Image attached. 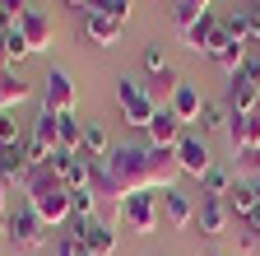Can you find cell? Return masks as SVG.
<instances>
[{"instance_id": "cell-17", "label": "cell", "mask_w": 260, "mask_h": 256, "mask_svg": "<svg viewBox=\"0 0 260 256\" xmlns=\"http://www.w3.org/2000/svg\"><path fill=\"white\" fill-rule=\"evenodd\" d=\"M56 149L60 154H79L84 149V126L75 121V112H56Z\"/></svg>"}, {"instance_id": "cell-28", "label": "cell", "mask_w": 260, "mask_h": 256, "mask_svg": "<svg viewBox=\"0 0 260 256\" xmlns=\"http://www.w3.org/2000/svg\"><path fill=\"white\" fill-rule=\"evenodd\" d=\"M93 205H98V191L88 186V191H70V210H75V219H93Z\"/></svg>"}, {"instance_id": "cell-36", "label": "cell", "mask_w": 260, "mask_h": 256, "mask_svg": "<svg viewBox=\"0 0 260 256\" xmlns=\"http://www.w3.org/2000/svg\"><path fill=\"white\" fill-rule=\"evenodd\" d=\"M65 5H70V10H88V0H65Z\"/></svg>"}, {"instance_id": "cell-23", "label": "cell", "mask_w": 260, "mask_h": 256, "mask_svg": "<svg viewBox=\"0 0 260 256\" xmlns=\"http://www.w3.org/2000/svg\"><path fill=\"white\" fill-rule=\"evenodd\" d=\"M60 182L70 186V191H88V186H93V182H88V158H84V154H75L70 163L60 168Z\"/></svg>"}, {"instance_id": "cell-11", "label": "cell", "mask_w": 260, "mask_h": 256, "mask_svg": "<svg viewBox=\"0 0 260 256\" xmlns=\"http://www.w3.org/2000/svg\"><path fill=\"white\" fill-rule=\"evenodd\" d=\"M228 140H233V149L237 154H246V149H260V112H233V121H228Z\"/></svg>"}, {"instance_id": "cell-16", "label": "cell", "mask_w": 260, "mask_h": 256, "mask_svg": "<svg viewBox=\"0 0 260 256\" xmlns=\"http://www.w3.org/2000/svg\"><path fill=\"white\" fill-rule=\"evenodd\" d=\"M228 219H233L228 201H218V196H200V233H205V238H218V233L228 229Z\"/></svg>"}, {"instance_id": "cell-13", "label": "cell", "mask_w": 260, "mask_h": 256, "mask_svg": "<svg viewBox=\"0 0 260 256\" xmlns=\"http://www.w3.org/2000/svg\"><path fill=\"white\" fill-rule=\"evenodd\" d=\"M181 135H186V126H181L168 107H158V117L149 121V145H158V149H177Z\"/></svg>"}, {"instance_id": "cell-29", "label": "cell", "mask_w": 260, "mask_h": 256, "mask_svg": "<svg viewBox=\"0 0 260 256\" xmlns=\"http://www.w3.org/2000/svg\"><path fill=\"white\" fill-rule=\"evenodd\" d=\"M10 145H23V135H19V121L10 112H0V149H10Z\"/></svg>"}, {"instance_id": "cell-42", "label": "cell", "mask_w": 260, "mask_h": 256, "mask_svg": "<svg viewBox=\"0 0 260 256\" xmlns=\"http://www.w3.org/2000/svg\"><path fill=\"white\" fill-rule=\"evenodd\" d=\"M255 112H260V103H255Z\"/></svg>"}, {"instance_id": "cell-9", "label": "cell", "mask_w": 260, "mask_h": 256, "mask_svg": "<svg viewBox=\"0 0 260 256\" xmlns=\"http://www.w3.org/2000/svg\"><path fill=\"white\" fill-rule=\"evenodd\" d=\"M42 107L47 112H75V79L65 70H47V79H42Z\"/></svg>"}, {"instance_id": "cell-20", "label": "cell", "mask_w": 260, "mask_h": 256, "mask_svg": "<svg viewBox=\"0 0 260 256\" xmlns=\"http://www.w3.org/2000/svg\"><path fill=\"white\" fill-rule=\"evenodd\" d=\"M228 89H233V112H237V117H242V112H255L260 84H255L251 75H233V79H228Z\"/></svg>"}, {"instance_id": "cell-15", "label": "cell", "mask_w": 260, "mask_h": 256, "mask_svg": "<svg viewBox=\"0 0 260 256\" xmlns=\"http://www.w3.org/2000/svg\"><path fill=\"white\" fill-rule=\"evenodd\" d=\"M218 28H223V19L209 10V14H200V19H195V23L186 28V33H177V42H181L186 51H205V47H209V38L218 33Z\"/></svg>"}, {"instance_id": "cell-35", "label": "cell", "mask_w": 260, "mask_h": 256, "mask_svg": "<svg viewBox=\"0 0 260 256\" xmlns=\"http://www.w3.org/2000/svg\"><path fill=\"white\" fill-rule=\"evenodd\" d=\"M181 5H190V10H200V14H209V5H214V0H181Z\"/></svg>"}, {"instance_id": "cell-7", "label": "cell", "mask_w": 260, "mask_h": 256, "mask_svg": "<svg viewBox=\"0 0 260 256\" xmlns=\"http://www.w3.org/2000/svg\"><path fill=\"white\" fill-rule=\"evenodd\" d=\"M177 154V168L186 173V177H195V182H205V173L214 168V154H209V145H205V135H181V145L172 149Z\"/></svg>"}, {"instance_id": "cell-27", "label": "cell", "mask_w": 260, "mask_h": 256, "mask_svg": "<svg viewBox=\"0 0 260 256\" xmlns=\"http://www.w3.org/2000/svg\"><path fill=\"white\" fill-rule=\"evenodd\" d=\"M32 140L38 145H47V149H56V112H38V121H32Z\"/></svg>"}, {"instance_id": "cell-21", "label": "cell", "mask_w": 260, "mask_h": 256, "mask_svg": "<svg viewBox=\"0 0 260 256\" xmlns=\"http://www.w3.org/2000/svg\"><path fill=\"white\" fill-rule=\"evenodd\" d=\"M228 210H233L237 219H251V214L260 210V201H255V191H251V182H237L233 191H228Z\"/></svg>"}, {"instance_id": "cell-26", "label": "cell", "mask_w": 260, "mask_h": 256, "mask_svg": "<svg viewBox=\"0 0 260 256\" xmlns=\"http://www.w3.org/2000/svg\"><path fill=\"white\" fill-rule=\"evenodd\" d=\"M0 47H5V56H10V66H19V61H28L32 56V47H28V38H23V28L14 23L5 38H0Z\"/></svg>"}, {"instance_id": "cell-2", "label": "cell", "mask_w": 260, "mask_h": 256, "mask_svg": "<svg viewBox=\"0 0 260 256\" xmlns=\"http://www.w3.org/2000/svg\"><path fill=\"white\" fill-rule=\"evenodd\" d=\"M23 191H28V210L38 214L47 229H56V223H70V219H75V210H70V186H65L51 168H32L28 182H23Z\"/></svg>"}, {"instance_id": "cell-38", "label": "cell", "mask_w": 260, "mask_h": 256, "mask_svg": "<svg viewBox=\"0 0 260 256\" xmlns=\"http://www.w3.org/2000/svg\"><path fill=\"white\" fill-rule=\"evenodd\" d=\"M0 70H10V56H5V47H0Z\"/></svg>"}, {"instance_id": "cell-39", "label": "cell", "mask_w": 260, "mask_h": 256, "mask_svg": "<svg viewBox=\"0 0 260 256\" xmlns=\"http://www.w3.org/2000/svg\"><path fill=\"white\" fill-rule=\"evenodd\" d=\"M251 229H255V233H260V210H255V214H251Z\"/></svg>"}, {"instance_id": "cell-40", "label": "cell", "mask_w": 260, "mask_h": 256, "mask_svg": "<svg viewBox=\"0 0 260 256\" xmlns=\"http://www.w3.org/2000/svg\"><path fill=\"white\" fill-rule=\"evenodd\" d=\"M251 5H260V0H251Z\"/></svg>"}, {"instance_id": "cell-24", "label": "cell", "mask_w": 260, "mask_h": 256, "mask_svg": "<svg viewBox=\"0 0 260 256\" xmlns=\"http://www.w3.org/2000/svg\"><path fill=\"white\" fill-rule=\"evenodd\" d=\"M107 149H112V145H107V131H103L98 121H88V126H84V149H79V154H84V158H107Z\"/></svg>"}, {"instance_id": "cell-5", "label": "cell", "mask_w": 260, "mask_h": 256, "mask_svg": "<svg viewBox=\"0 0 260 256\" xmlns=\"http://www.w3.org/2000/svg\"><path fill=\"white\" fill-rule=\"evenodd\" d=\"M5 238H10V247L14 251H23V256H32V251H42L47 247V238H51V229L32 214L28 205L23 210H10V223H5Z\"/></svg>"}, {"instance_id": "cell-12", "label": "cell", "mask_w": 260, "mask_h": 256, "mask_svg": "<svg viewBox=\"0 0 260 256\" xmlns=\"http://www.w3.org/2000/svg\"><path fill=\"white\" fill-rule=\"evenodd\" d=\"M19 28H23V38H28L32 56L51 47V33H56V28H51V14H47V10H28V14L19 19Z\"/></svg>"}, {"instance_id": "cell-4", "label": "cell", "mask_w": 260, "mask_h": 256, "mask_svg": "<svg viewBox=\"0 0 260 256\" xmlns=\"http://www.w3.org/2000/svg\"><path fill=\"white\" fill-rule=\"evenodd\" d=\"M116 103H121L125 126H135V131H149V121L158 117V103L149 98V89H144L140 79H130V75L116 79Z\"/></svg>"}, {"instance_id": "cell-1", "label": "cell", "mask_w": 260, "mask_h": 256, "mask_svg": "<svg viewBox=\"0 0 260 256\" xmlns=\"http://www.w3.org/2000/svg\"><path fill=\"white\" fill-rule=\"evenodd\" d=\"M181 177L177 154L158 145H121L107 149V158H88V182L98 196H112L116 205L135 191H168Z\"/></svg>"}, {"instance_id": "cell-43", "label": "cell", "mask_w": 260, "mask_h": 256, "mask_svg": "<svg viewBox=\"0 0 260 256\" xmlns=\"http://www.w3.org/2000/svg\"><path fill=\"white\" fill-rule=\"evenodd\" d=\"M209 256H218V251H209Z\"/></svg>"}, {"instance_id": "cell-30", "label": "cell", "mask_w": 260, "mask_h": 256, "mask_svg": "<svg viewBox=\"0 0 260 256\" xmlns=\"http://www.w3.org/2000/svg\"><path fill=\"white\" fill-rule=\"evenodd\" d=\"M28 10H32V5H28V0H0V14H10L14 23H19V19L28 14Z\"/></svg>"}, {"instance_id": "cell-25", "label": "cell", "mask_w": 260, "mask_h": 256, "mask_svg": "<svg viewBox=\"0 0 260 256\" xmlns=\"http://www.w3.org/2000/svg\"><path fill=\"white\" fill-rule=\"evenodd\" d=\"M228 191H233V177H228V168H209L205 173V182H200V196H218V201H228Z\"/></svg>"}, {"instance_id": "cell-41", "label": "cell", "mask_w": 260, "mask_h": 256, "mask_svg": "<svg viewBox=\"0 0 260 256\" xmlns=\"http://www.w3.org/2000/svg\"><path fill=\"white\" fill-rule=\"evenodd\" d=\"M79 256H88V251H79Z\"/></svg>"}, {"instance_id": "cell-8", "label": "cell", "mask_w": 260, "mask_h": 256, "mask_svg": "<svg viewBox=\"0 0 260 256\" xmlns=\"http://www.w3.org/2000/svg\"><path fill=\"white\" fill-rule=\"evenodd\" d=\"M168 112L181 121V126H200V112H205V98L190 79H177V89L168 93Z\"/></svg>"}, {"instance_id": "cell-33", "label": "cell", "mask_w": 260, "mask_h": 256, "mask_svg": "<svg viewBox=\"0 0 260 256\" xmlns=\"http://www.w3.org/2000/svg\"><path fill=\"white\" fill-rule=\"evenodd\" d=\"M242 75H251V79L260 84V51H251V56H246V66H242Z\"/></svg>"}, {"instance_id": "cell-10", "label": "cell", "mask_w": 260, "mask_h": 256, "mask_svg": "<svg viewBox=\"0 0 260 256\" xmlns=\"http://www.w3.org/2000/svg\"><path fill=\"white\" fill-rule=\"evenodd\" d=\"M158 205H162V219H168L172 229H190L195 223V201L186 196V191H177V186L158 191Z\"/></svg>"}, {"instance_id": "cell-14", "label": "cell", "mask_w": 260, "mask_h": 256, "mask_svg": "<svg viewBox=\"0 0 260 256\" xmlns=\"http://www.w3.org/2000/svg\"><path fill=\"white\" fill-rule=\"evenodd\" d=\"M121 33H125V23L112 19V14H88V19H84V38H88L93 47H116Z\"/></svg>"}, {"instance_id": "cell-18", "label": "cell", "mask_w": 260, "mask_h": 256, "mask_svg": "<svg viewBox=\"0 0 260 256\" xmlns=\"http://www.w3.org/2000/svg\"><path fill=\"white\" fill-rule=\"evenodd\" d=\"M28 154H23V145H10V149H0V182L5 186H14V182H28Z\"/></svg>"}, {"instance_id": "cell-34", "label": "cell", "mask_w": 260, "mask_h": 256, "mask_svg": "<svg viewBox=\"0 0 260 256\" xmlns=\"http://www.w3.org/2000/svg\"><path fill=\"white\" fill-rule=\"evenodd\" d=\"M5 223H10V210H5V182H0V233H5Z\"/></svg>"}, {"instance_id": "cell-32", "label": "cell", "mask_w": 260, "mask_h": 256, "mask_svg": "<svg viewBox=\"0 0 260 256\" xmlns=\"http://www.w3.org/2000/svg\"><path fill=\"white\" fill-rule=\"evenodd\" d=\"M79 251H84V247H79V238H75V233H65V238L56 242V256H79Z\"/></svg>"}, {"instance_id": "cell-19", "label": "cell", "mask_w": 260, "mask_h": 256, "mask_svg": "<svg viewBox=\"0 0 260 256\" xmlns=\"http://www.w3.org/2000/svg\"><path fill=\"white\" fill-rule=\"evenodd\" d=\"M28 93H32V89L19 79L14 66H10V70H0V112H14L19 103H28Z\"/></svg>"}, {"instance_id": "cell-37", "label": "cell", "mask_w": 260, "mask_h": 256, "mask_svg": "<svg viewBox=\"0 0 260 256\" xmlns=\"http://www.w3.org/2000/svg\"><path fill=\"white\" fill-rule=\"evenodd\" d=\"M251 191H255V201H260V173H255V177H251Z\"/></svg>"}, {"instance_id": "cell-6", "label": "cell", "mask_w": 260, "mask_h": 256, "mask_svg": "<svg viewBox=\"0 0 260 256\" xmlns=\"http://www.w3.org/2000/svg\"><path fill=\"white\" fill-rule=\"evenodd\" d=\"M70 233L79 238V247L88 251V256H112L116 251V229L112 223H103V219H70Z\"/></svg>"}, {"instance_id": "cell-3", "label": "cell", "mask_w": 260, "mask_h": 256, "mask_svg": "<svg viewBox=\"0 0 260 256\" xmlns=\"http://www.w3.org/2000/svg\"><path fill=\"white\" fill-rule=\"evenodd\" d=\"M116 219L125 223V233H135V238H149L158 229V219H162V205H158V191H135V196H125L116 205Z\"/></svg>"}, {"instance_id": "cell-31", "label": "cell", "mask_w": 260, "mask_h": 256, "mask_svg": "<svg viewBox=\"0 0 260 256\" xmlns=\"http://www.w3.org/2000/svg\"><path fill=\"white\" fill-rule=\"evenodd\" d=\"M255 242H260V233L251 229V219H242V233H237V247H242V251H251Z\"/></svg>"}, {"instance_id": "cell-22", "label": "cell", "mask_w": 260, "mask_h": 256, "mask_svg": "<svg viewBox=\"0 0 260 256\" xmlns=\"http://www.w3.org/2000/svg\"><path fill=\"white\" fill-rule=\"evenodd\" d=\"M228 121H233V107H218V103H205L200 112V135H228Z\"/></svg>"}]
</instances>
